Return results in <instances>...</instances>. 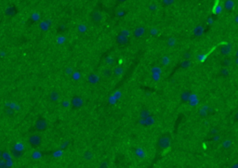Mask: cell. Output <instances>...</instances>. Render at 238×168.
Returning a JSON list of instances; mask_svg holds the SVG:
<instances>
[{"label":"cell","instance_id":"6da1fadb","mask_svg":"<svg viewBox=\"0 0 238 168\" xmlns=\"http://www.w3.org/2000/svg\"><path fill=\"white\" fill-rule=\"evenodd\" d=\"M170 137L167 135H163L157 140V147L159 148L160 151H166L168 149V147L170 146Z\"/></svg>","mask_w":238,"mask_h":168},{"label":"cell","instance_id":"7a4b0ae2","mask_svg":"<svg viewBox=\"0 0 238 168\" xmlns=\"http://www.w3.org/2000/svg\"><path fill=\"white\" fill-rule=\"evenodd\" d=\"M28 143L32 147H34V148H36V147L41 145L42 139L40 138V136H38V135H32V136L29 137Z\"/></svg>","mask_w":238,"mask_h":168},{"label":"cell","instance_id":"3957f363","mask_svg":"<svg viewBox=\"0 0 238 168\" xmlns=\"http://www.w3.org/2000/svg\"><path fill=\"white\" fill-rule=\"evenodd\" d=\"M35 129L40 130V131H41V130H45L46 128L48 127V122H47V120H45V119H43V118H39L35 121Z\"/></svg>","mask_w":238,"mask_h":168},{"label":"cell","instance_id":"277c9868","mask_svg":"<svg viewBox=\"0 0 238 168\" xmlns=\"http://www.w3.org/2000/svg\"><path fill=\"white\" fill-rule=\"evenodd\" d=\"M90 21L95 24L100 23L102 21V14L100 11H93V12H91Z\"/></svg>","mask_w":238,"mask_h":168},{"label":"cell","instance_id":"5b68a950","mask_svg":"<svg viewBox=\"0 0 238 168\" xmlns=\"http://www.w3.org/2000/svg\"><path fill=\"white\" fill-rule=\"evenodd\" d=\"M71 104L74 109H80L84 104V100L80 97H74L72 99Z\"/></svg>","mask_w":238,"mask_h":168},{"label":"cell","instance_id":"8992f818","mask_svg":"<svg viewBox=\"0 0 238 168\" xmlns=\"http://www.w3.org/2000/svg\"><path fill=\"white\" fill-rule=\"evenodd\" d=\"M144 34H145V28L142 27V26H141V27H137V28L134 30V32H133V35H134L136 38H140V37L142 36Z\"/></svg>","mask_w":238,"mask_h":168},{"label":"cell","instance_id":"52a82bcc","mask_svg":"<svg viewBox=\"0 0 238 168\" xmlns=\"http://www.w3.org/2000/svg\"><path fill=\"white\" fill-rule=\"evenodd\" d=\"M231 50L232 49L230 48V46L223 45L220 48V53H221V55H223V56H228V55L231 53Z\"/></svg>","mask_w":238,"mask_h":168},{"label":"cell","instance_id":"ba28073f","mask_svg":"<svg viewBox=\"0 0 238 168\" xmlns=\"http://www.w3.org/2000/svg\"><path fill=\"white\" fill-rule=\"evenodd\" d=\"M116 41H117V43H118L119 45H126V44L128 42V36H127V35H122V34H120V35L117 36Z\"/></svg>","mask_w":238,"mask_h":168},{"label":"cell","instance_id":"9c48e42d","mask_svg":"<svg viewBox=\"0 0 238 168\" xmlns=\"http://www.w3.org/2000/svg\"><path fill=\"white\" fill-rule=\"evenodd\" d=\"M190 98H191V92H189V91H187V90L183 91V92L181 93V95H180V99H181L182 102L189 101Z\"/></svg>","mask_w":238,"mask_h":168},{"label":"cell","instance_id":"30bf717a","mask_svg":"<svg viewBox=\"0 0 238 168\" xmlns=\"http://www.w3.org/2000/svg\"><path fill=\"white\" fill-rule=\"evenodd\" d=\"M223 7H224V9H225L226 10H232L234 7V3L233 0H226L225 2H224Z\"/></svg>","mask_w":238,"mask_h":168},{"label":"cell","instance_id":"8fae6325","mask_svg":"<svg viewBox=\"0 0 238 168\" xmlns=\"http://www.w3.org/2000/svg\"><path fill=\"white\" fill-rule=\"evenodd\" d=\"M87 80H89V82L90 83V84L95 85L99 82V77H98V75L95 74V73H91L90 75L87 77Z\"/></svg>","mask_w":238,"mask_h":168},{"label":"cell","instance_id":"7c38bea8","mask_svg":"<svg viewBox=\"0 0 238 168\" xmlns=\"http://www.w3.org/2000/svg\"><path fill=\"white\" fill-rule=\"evenodd\" d=\"M16 13H17V9H16L15 7L13 6H9L6 10V14L9 16H14L16 15Z\"/></svg>","mask_w":238,"mask_h":168},{"label":"cell","instance_id":"4fadbf2b","mask_svg":"<svg viewBox=\"0 0 238 168\" xmlns=\"http://www.w3.org/2000/svg\"><path fill=\"white\" fill-rule=\"evenodd\" d=\"M124 73V69L122 68L121 66H117L115 67V69H114L113 71V73L115 74V76H117V77H119V76H121L122 74H123Z\"/></svg>","mask_w":238,"mask_h":168},{"label":"cell","instance_id":"5bb4252c","mask_svg":"<svg viewBox=\"0 0 238 168\" xmlns=\"http://www.w3.org/2000/svg\"><path fill=\"white\" fill-rule=\"evenodd\" d=\"M203 33H204V28L202 26H196L195 28V30H193V35L195 36H201L203 35Z\"/></svg>","mask_w":238,"mask_h":168},{"label":"cell","instance_id":"9a60e30c","mask_svg":"<svg viewBox=\"0 0 238 168\" xmlns=\"http://www.w3.org/2000/svg\"><path fill=\"white\" fill-rule=\"evenodd\" d=\"M83 157H84V159L86 160V161H91V160L93 159L94 157V154L92 151H87L84 152V155H83Z\"/></svg>","mask_w":238,"mask_h":168},{"label":"cell","instance_id":"2e32d148","mask_svg":"<svg viewBox=\"0 0 238 168\" xmlns=\"http://www.w3.org/2000/svg\"><path fill=\"white\" fill-rule=\"evenodd\" d=\"M149 116H150V112L147 110V109L142 110L141 112V113H140V117H141V119H146V118H148Z\"/></svg>","mask_w":238,"mask_h":168},{"label":"cell","instance_id":"e0dca14e","mask_svg":"<svg viewBox=\"0 0 238 168\" xmlns=\"http://www.w3.org/2000/svg\"><path fill=\"white\" fill-rule=\"evenodd\" d=\"M176 43H177V40H176V38H174V37H169L167 41V47H170V48L171 47H174V46L176 45Z\"/></svg>","mask_w":238,"mask_h":168},{"label":"cell","instance_id":"ac0fdd59","mask_svg":"<svg viewBox=\"0 0 238 168\" xmlns=\"http://www.w3.org/2000/svg\"><path fill=\"white\" fill-rule=\"evenodd\" d=\"M231 146H232V141L230 139H226L223 141L222 147L224 149H229V148H231Z\"/></svg>","mask_w":238,"mask_h":168},{"label":"cell","instance_id":"d6986e66","mask_svg":"<svg viewBox=\"0 0 238 168\" xmlns=\"http://www.w3.org/2000/svg\"><path fill=\"white\" fill-rule=\"evenodd\" d=\"M180 65H181V68H183V69H186V68L190 67L191 61L189 60H183V61L180 63Z\"/></svg>","mask_w":238,"mask_h":168},{"label":"cell","instance_id":"ffe728a7","mask_svg":"<svg viewBox=\"0 0 238 168\" xmlns=\"http://www.w3.org/2000/svg\"><path fill=\"white\" fill-rule=\"evenodd\" d=\"M103 73H104V75H105V77H111V75L113 74V71H112L110 68H106V69L104 70Z\"/></svg>","mask_w":238,"mask_h":168},{"label":"cell","instance_id":"44dd1931","mask_svg":"<svg viewBox=\"0 0 238 168\" xmlns=\"http://www.w3.org/2000/svg\"><path fill=\"white\" fill-rule=\"evenodd\" d=\"M136 154L139 156V157H144V151H143L142 149H141V148H139V149L136 150Z\"/></svg>","mask_w":238,"mask_h":168},{"label":"cell","instance_id":"7402d4cb","mask_svg":"<svg viewBox=\"0 0 238 168\" xmlns=\"http://www.w3.org/2000/svg\"><path fill=\"white\" fill-rule=\"evenodd\" d=\"M221 75H223V76H228L229 75V70H228V68H226V67L222 68L221 71Z\"/></svg>","mask_w":238,"mask_h":168},{"label":"cell","instance_id":"603a6c76","mask_svg":"<svg viewBox=\"0 0 238 168\" xmlns=\"http://www.w3.org/2000/svg\"><path fill=\"white\" fill-rule=\"evenodd\" d=\"M182 58H183V60H190V59L192 58V53H191L190 51L185 52L183 54V56H182Z\"/></svg>","mask_w":238,"mask_h":168},{"label":"cell","instance_id":"cb8c5ba5","mask_svg":"<svg viewBox=\"0 0 238 168\" xmlns=\"http://www.w3.org/2000/svg\"><path fill=\"white\" fill-rule=\"evenodd\" d=\"M58 98H59V96H58V93H57V92H52L51 93V95H50V99H51L53 101L57 100V99H58Z\"/></svg>","mask_w":238,"mask_h":168},{"label":"cell","instance_id":"d4e9b609","mask_svg":"<svg viewBox=\"0 0 238 168\" xmlns=\"http://www.w3.org/2000/svg\"><path fill=\"white\" fill-rule=\"evenodd\" d=\"M168 63H169V58H168V57H167V56L163 57V59H162V64L163 65H167Z\"/></svg>","mask_w":238,"mask_h":168},{"label":"cell","instance_id":"484cf974","mask_svg":"<svg viewBox=\"0 0 238 168\" xmlns=\"http://www.w3.org/2000/svg\"><path fill=\"white\" fill-rule=\"evenodd\" d=\"M174 1H175V0H163V4H164L165 6H170V5L173 4Z\"/></svg>","mask_w":238,"mask_h":168},{"label":"cell","instance_id":"4316f807","mask_svg":"<svg viewBox=\"0 0 238 168\" xmlns=\"http://www.w3.org/2000/svg\"><path fill=\"white\" fill-rule=\"evenodd\" d=\"M5 112H6V114H8V115H13V113H14V112H13V110H11V109L8 108L5 110Z\"/></svg>","mask_w":238,"mask_h":168},{"label":"cell","instance_id":"83f0119b","mask_svg":"<svg viewBox=\"0 0 238 168\" xmlns=\"http://www.w3.org/2000/svg\"><path fill=\"white\" fill-rule=\"evenodd\" d=\"M7 167V164L4 160H0V168H5Z\"/></svg>","mask_w":238,"mask_h":168},{"label":"cell","instance_id":"f1b7e54d","mask_svg":"<svg viewBox=\"0 0 238 168\" xmlns=\"http://www.w3.org/2000/svg\"><path fill=\"white\" fill-rule=\"evenodd\" d=\"M13 153H14V156H16V157H21L22 156V152H20V151H13Z\"/></svg>","mask_w":238,"mask_h":168},{"label":"cell","instance_id":"f546056e","mask_svg":"<svg viewBox=\"0 0 238 168\" xmlns=\"http://www.w3.org/2000/svg\"><path fill=\"white\" fill-rule=\"evenodd\" d=\"M210 133L212 134L213 136H214V135H217V134H218V129H211Z\"/></svg>","mask_w":238,"mask_h":168},{"label":"cell","instance_id":"4dcf8cb0","mask_svg":"<svg viewBox=\"0 0 238 168\" xmlns=\"http://www.w3.org/2000/svg\"><path fill=\"white\" fill-rule=\"evenodd\" d=\"M230 64V60H225L224 61H223V65L224 66H227V65Z\"/></svg>","mask_w":238,"mask_h":168},{"label":"cell","instance_id":"1f68e13d","mask_svg":"<svg viewBox=\"0 0 238 168\" xmlns=\"http://www.w3.org/2000/svg\"><path fill=\"white\" fill-rule=\"evenodd\" d=\"M221 11V7H220V8H219V7H217L216 9H215V12H216V13H220Z\"/></svg>","mask_w":238,"mask_h":168},{"label":"cell","instance_id":"d6a6232c","mask_svg":"<svg viewBox=\"0 0 238 168\" xmlns=\"http://www.w3.org/2000/svg\"><path fill=\"white\" fill-rule=\"evenodd\" d=\"M234 120L235 121V122H238V112H236L235 114H234Z\"/></svg>","mask_w":238,"mask_h":168},{"label":"cell","instance_id":"836d02e7","mask_svg":"<svg viewBox=\"0 0 238 168\" xmlns=\"http://www.w3.org/2000/svg\"><path fill=\"white\" fill-rule=\"evenodd\" d=\"M117 13H118V14H117V15H118V16L124 15V11H122V10H119V11H118V12H117Z\"/></svg>","mask_w":238,"mask_h":168},{"label":"cell","instance_id":"e575fe53","mask_svg":"<svg viewBox=\"0 0 238 168\" xmlns=\"http://www.w3.org/2000/svg\"><path fill=\"white\" fill-rule=\"evenodd\" d=\"M234 21H235V22H237V23H238V16L235 18V19H234Z\"/></svg>","mask_w":238,"mask_h":168},{"label":"cell","instance_id":"d590c367","mask_svg":"<svg viewBox=\"0 0 238 168\" xmlns=\"http://www.w3.org/2000/svg\"><path fill=\"white\" fill-rule=\"evenodd\" d=\"M235 63L238 65V58H236V59H235Z\"/></svg>","mask_w":238,"mask_h":168},{"label":"cell","instance_id":"8d00e7d4","mask_svg":"<svg viewBox=\"0 0 238 168\" xmlns=\"http://www.w3.org/2000/svg\"><path fill=\"white\" fill-rule=\"evenodd\" d=\"M117 1H119V2H125L126 0H117Z\"/></svg>","mask_w":238,"mask_h":168},{"label":"cell","instance_id":"74e56055","mask_svg":"<svg viewBox=\"0 0 238 168\" xmlns=\"http://www.w3.org/2000/svg\"><path fill=\"white\" fill-rule=\"evenodd\" d=\"M235 55H236V57H237V58H238V49H237V51H236Z\"/></svg>","mask_w":238,"mask_h":168}]
</instances>
